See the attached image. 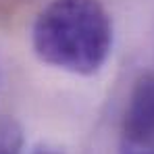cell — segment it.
I'll return each mask as SVG.
<instances>
[{"label": "cell", "instance_id": "cell-1", "mask_svg": "<svg viewBox=\"0 0 154 154\" xmlns=\"http://www.w3.org/2000/svg\"><path fill=\"white\" fill-rule=\"evenodd\" d=\"M112 19L100 0H50L31 25L35 56L71 75H96L112 52Z\"/></svg>", "mask_w": 154, "mask_h": 154}, {"label": "cell", "instance_id": "cell-2", "mask_svg": "<svg viewBox=\"0 0 154 154\" xmlns=\"http://www.w3.org/2000/svg\"><path fill=\"white\" fill-rule=\"evenodd\" d=\"M121 137V154H154V75L135 83L123 117Z\"/></svg>", "mask_w": 154, "mask_h": 154}, {"label": "cell", "instance_id": "cell-3", "mask_svg": "<svg viewBox=\"0 0 154 154\" xmlns=\"http://www.w3.org/2000/svg\"><path fill=\"white\" fill-rule=\"evenodd\" d=\"M21 150V129L15 121L0 123V154H19Z\"/></svg>", "mask_w": 154, "mask_h": 154}, {"label": "cell", "instance_id": "cell-4", "mask_svg": "<svg viewBox=\"0 0 154 154\" xmlns=\"http://www.w3.org/2000/svg\"><path fill=\"white\" fill-rule=\"evenodd\" d=\"M29 154H65V152L60 148H56V146H50V144H40V146H35Z\"/></svg>", "mask_w": 154, "mask_h": 154}]
</instances>
